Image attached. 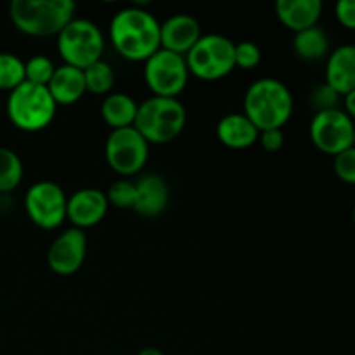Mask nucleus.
<instances>
[{
    "label": "nucleus",
    "instance_id": "f257e3e1",
    "mask_svg": "<svg viewBox=\"0 0 355 355\" xmlns=\"http://www.w3.org/2000/svg\"><path fill=\"white\" fill-rule=\"evenodd\" d=\"M159 21L142 7L120 9L110 23V40L121 58L144 62L155 54L159 44Z\"/></svg>",
    "mask_w": 355,
    "mask_h": 355
},
{
    "label": "nucleus",
    "instance_id": "f03ea898",
    "mask_svg": "<svg viewBox=\"0 0 355 355\" xmlns=\"http://www.w3.org/2000/svg\"><path fill=\"white\" fill-rule=\"evenodd\" d=\"M293 96L286 83L277 78H259L246 89L243 113L259 128H283L293 114Z\"/></svg>",
    "mask_w": 355,
    "mask_h": 355
},
{
    "label": "nucleus",
    "instance_id": "7ed1b4c3",
    "mask_svg": "<svg viewBox=\"0 0 355 355\" xmlns=\"http://www.w3.org/2000/svg\"><path fill=\"white\" fill-rule=\"evenodd\" d=\"M71 0H12L9 17L17 31L28 37H58L75 17Z\"/></svg>",
    "mask_w": 355,
    "mask_h": 355
},
{
    "label": "nucleus",
    "instance_id": "20e7f679",
    "mask_svg": "<svg viewBox=\"0 0 355 355\" xmlns=\"http://www.w3.org/2000/svg\"><path fill=\"white\" fill-rule=\"evenodd\" d=\"M187 111L175 97H149L139 104L134 127L148 144H168L182 134Z\"/></svg>",
    "mask_w": 355,
    "mask_h": 355
},
{
    "label": "nucleus",
    "instance_id": "39448f33",
    "mask_svg": "<svg viewBox=\"0 0 355 355\" xmlns=\"http://www.w3.org/2000/svg\"><path fill=\"white\" fill-rule=\"evenodd\" d=\"M10 123L23 132H38L54 121L58 104L52 99L47 87L23 82L9 92L6 104Z\"/></svg>",
    "mask_w": 355,
    "mask_h": 355
},
{
    "label": "nucleus",
    "instance_id": "423d86ee",
    "mask_svg": "<svg viewBox=\"0 0 355 355\" xmlns=\"http://www.w3.org/2000/svg\"><path fill=\"white\" fill-rule=\"evenodd\" d=\"M58 52L62 64L85 69L103 59L104 35L94 21L73 17L58 35Z\"/></svg>",
    "mask_w": 355,
    "mask_h": 355
},
{
    "label": "nucleus",
    "instance_id": "0eeeda50",
    "mask_svg": "<svg viewBox=\"0 0 355 355\" xmlns=\"http://www.w3.org/2000/svg\"><path fill=\"white\" fill-rule=\"evenodd\" d=\"M191 75L214 82L227 76L236 68L234 42L218 33L201 35L193 49L186 54Z\"/></svg>",
    "mask_w": 355,
    "mask_h": 355
},
{
    "label": "nucleus",
    "instance_id": "6e6552de",
    "mask_svg": "<svg viewBox=\"0 0 355 355\" xmlns=\"http://www.w3.org/2000/svg\"><path fill=\"white\" fill-rule=\"evenodd\" d=\"M189 68L186 55L158 49L144 61V82L153 96L179 97L189 82Z\"/></svg>",
    "mask_w": 355,
    "mask_h": 355
},
{
    "label": "nucleus",
    "instance_id": "1a4fd4ad",
    "mask_svg": "<svg viewBox=\"0 0 355 355\" xmlns=\"http://www.w3.org/2000/svg\"><path fill=\"white\" fill-rule=\"evenodd\" d=\"M107 165L121 177L141 172L149 158V144L135 127L111 130L104 146Z\"/></svg>",
    "mask_w": 355,
    "mask_h": 355
},
{
    "label": "nucleus",
    "instance_id": "9d476101",
    "mask_svg": "<svg viewBox=\"0 0 355 355\" xmlns=\"http://www.w3.org/2000/svg\"><path fill=\"white\" fill-rule=\"evenodd\" d=\"M68 196L59 184L52 180H38L28 187L24 194V210L37 227L54 231L66 220Z\"/></svg>",
    "mask_w": 355,
    "mask_h": 355
},
{
    "label": "nucleus",
    "instance_id": "9b49d317",
    "mask_svg": "<svg viewBox=\"0 0 355 355\" xmlns=\"http://www.w3.org/2000/svg\"><path fill=\"white\" fill-rule=\"evenodd\" d=\"M354 127L355 121L352 118L342 107H336L314 113L309 125V135L319 151L335 158L345 149L352 148Z\"/></svg>",
    "mask_w": 355,
    "mask_h": 355
},
{
    "label": "nucleus",
    "instance_id": "f8f14e48",
    "mask_svg": "<svg viewBox=\"0 0 355 355\" xmlns=\"http://www.w3.org/2000/svg\"><path fill=\"white\" fill-rule=\"evenodd\" d=\"M87 257V236L82 229L62 231L47 250V266L58 276H71L82 269Z\"/></svg>",
    "mask_w": 355,
    "mask_h": 355
},
{
    "label": "nucleus",
    "instance_id": "ddd939ff",
    "mask_svg": "<svg viewBox=\"0 0 355 355\" xmlns=\"http://www.w3.org/2000/svg\"><path fill=\"white\" fill-rule=\"evenodd\" d=\"M106 193L96 187H83L68 196L66 205V220L71 222V227L89 229L99 224L107 214Z\"/></svg>",
    "mask_w": 355,
    "mask_h": 355
},
{
    "label": "nucleus",
    "instance_id": "4468645a",
    "mask_svg": "<svg viewBox=\"0 0 355 355\" xmlns=\"http://www.w3.org/2000/svg\"><path fill=\"white\" fill-rule=\"evenodd\" d=\"M201 26L191 14H173L159 24L162 49L186 55L201 38Z\"/></svg>",
    "mask_w": 355,
    "mask_h": 355
},
{
    "label": "nucleus",
    "instance_id": "2eb2a0df",
    "mask_svg": "<svg viewBox=\"0 0 355 355\" xmlns=\"http://www.w3.org/2000/svg\"><path fill=\"white\" fill-rule=\"evenodd\" d=\"M170 189L166 180L158 173H146L135 180L134 210L142 217H158L168 207Z\"/></svg>",
    "mask_w": 355,
    "mask_h": 355
},
{
    "label": "nucleus",
    "instance_id": "dca6fc26",
    "mask_svg": "<svg viewBox=\"0 0 355 355\" xmlns=\"http://www.w3.org/2000/svg\"><path fill=\"white\" fill-rule=\"evenodd\" d=\"M326 83L340 96L355 89V45L345 44L329 52L326 58Z\"/></svg>",
    "mask_w": 355,
    "mask_h": 355
},
{
    "label": "nucleus",
    "instance_id": "f3484780",
    "mask_svg": "<svg viewBox=\"0 0 355 355\" xmlns=\"http://www.w3.org/2000/svg\"><path fill=\"white\" fill-rule=\"evenodd\" d=\"M47 90L58 106H71L78 103L87 92L83 69L68 64L58 66L49 82Z\"/></svg>",
    "mask_w": 355,
    "mask_h": 355
},
{
    "label": "nucleus",
    "instance_id": "a211bd4d",
    "mask_svg": "<svg viewBox=\"0 0 355 355\" xmlns=\"http://www.w3.org/2000/svg\"><path fill=\"white\" fill-rule=\"evenodd\" d=\"M277 19L288 30L304 31L307 28L318 26L322 14L321 0H279L276 3Z\"/></svg>",
    "mask_w": 355,
    "mask_h": 355
},
{
    "label": "nucleus",
    "instance_id": "6ab92c4d",
    "mask_svg": "<svg viewBox=\"0 0 355 355\" xmlns=\"http://www.w3.org/2000/svg\"><path fill=\"white\" fill-rule=\"evenodd\" d=\"M259 128L245 116V113H229L217 123V137L231 149H246L259 141Z\"/></svg>",
    "mask_w": 355,
    "mask_h": 355
},
{
    "label": "nucleus",
    "instance_id": "aec40b11",
    "mask_svg": "<svg viewBox=\"0 0 355 355\" xmlns=\"http://www.w3.org/2000/svg\"><path fill=\"white\" fill-rule=\"evenodd\" d=\"M139 103L125 92L107 94L101 104V116L104 123L110 125L111 130L134 127L137 116Z\"/></svg>",
    "mask_w": 355,
    "mask_h": 355
},
{
    "label": "nucleus",
    "instance_id": "412c9836",
    "mask_svg": "<svg viewBox=\"0 0 355 355\" xmlns=\"http://www.w3.org/2000/svg\"><path fill=\"white\" fill-rule=\"evenodd\" d=\"M293 51L302 61H321L329 55V37L324 28L312 26L295 33Z\"/></svg>",
    "mask_w": 355,
    "mask_h": 355
},
{
    "label": "nucleus",
    "instance_id": "4be33fe9",
    "mask_svg": "<svg viewBox=\"0 0 355 355\" xmlns=\"http://www.w3.org/2000/svg\"><path fill=\"white\" fill-rule=\"evenodd\" d=\"M24 166L16 151L0 146V194H9L21 184Z\"/></svg>",
    "mask_w": 355,
    "mask_h": 355
},
{
    "label": "nucleus",
    "instance_id": "5701e85b",
    "mask_svg": "<svg viewBox=\"0 0 355 355\" xmlns=\"http://www.w3.org/2000/svg\"><path fill=\"white\" fill-rule=\"evenodd\" d=\"M83 76H85L87 92L96 94V96H107L113 90L114 71L111 64H107L103 59L83 69Z\"/></svg>",
    "mask_w": 355,
    "mask_h": 355
},
{
    "label": "nucleus",
    "instance_id": "b1692460",
    "mask_svg": "<svg viewBox=\"0 0 355 355\" xmlns=\"http://www.w3.org/2000/svg\"><path fill=\"white\" fill-rule=\"evenodd\" d=\"M24 80V61L12 52H0V90L12 92Z\"/></svg>",
    "mask_w": 355,
    "mask_h": 355
},
{
    "label": "nucleus",
    "instance_id": "393cba45",
    "mask_svg": "<svg viewBox=\"0 0 355 355\" xmlns=\"http://www.w3.org/2000/svg\"><path fill=\"white\" fill-rule=\"evenodd\" d=\"M55 68L58 66L54 64V61L49 55L35 54L28 61H24V80L35 83V85L47 87Z\"/></svg>",
    "mask_w": 355,
    "mask_h": 355
},
{
    "label": "nucleus",
    "instance_id": "a878e982",
    "mask_svg": "<svg viewBox=\"0 0 355 355\" xmlns=\"http://www.w3.org/2000/svg\"><path fill=\"white\" fill-rule=\"evenodd\" d=\"M107 203L110 207L121 208V210H128V208L135 207V182L128 179H120L110 186L106 193Z\"/></svg>",
    "mask_w": 355,
    "mask_h": 355
},
{
    "label": "nucleus",
    "instance_id": "bb28decb",
    "mask_svg": "<svg viewBox=\"0 0 355 355\" xmlns=\"http://www.w3.org/2000/svg\"><path fill=\"white\" fill-rule=\"evenodd\" d=\"M343 97L336 92L333 87H329L328 83L322 82L319 83L318 87H314L309 96V103H311L314 113H321V111L328 110H336L340 107V103H342Z\"/></svg>",
    "mask_w": 355,
    "mask_h": 355
},
{
    "label": "nucleus",
    "instance_id": "cd10ccee",
    "mask_svg": "<svg viewBox=\"0 0 355 355\" xmlns=\"http://www.w3.org/2000/svg\"><path fill=\"white\" fill-rule=\"evenodd\" d=\"M234 62L236 68L253 69L262 62V49L255 42L243 40L234 44Z\"/></svg>",
    "mask_w": 355,
    "mask_h": 355
},
{
    "label": "nucleus",
    "instance_id": "c85d7f7f",
    "mask_svg": "<svg viewBox=\"0 0 355 355\" xmlns=\"http://www.w3.org/2000/svg\"><path fill=\"white\" fill-rule=\"evenodd\" d=\"M333 168H335L336 177H338L342 182L355 186V148L354 146L335 156Z\"/></svg>",
    "mask_w": 355,
    "mask_h": 355
},
{
    "label": "nucleus",
    "instance_id": "c756f323",
    "mask_svg": "<svg viewBox=\"0 0 355 355\" xmlns=\"http://www.w3.org/2000/svg\"><path fill=\"white\" fill-rule=\"evenodd\" d=\"M335 16L343 28L355 31V0H340V2H336Z\"/></svg>",
    "mask_w": 355,
    "mask_h": 355
},
{
    "label": "nucleus",
    "instance_id": "7c9ffc66",
    "mask_svg": "<svg viewBox=\"0 0 355 355\" xmlns=\"http://www.w3.org/2000/svg\"><path fill=\"white\" fill-rule=\"evenodd\" d=\"M259 141L266 151L277 153L284 146L283 128H269V130H262L259 135Z\"/></svg>",
    "mask_w": 355,
    "mask_h": 355
},
{
    "label": "nucleus",
    "instance_id": "2f4dec72",
    "mask_svg": "<svg viewBox=\"0 0 355 355\" xmlns=\"http://www.w3.org/2000/svg\"><path fill=\"white\" fill-rule=\"evenodd\" d=\"M342 101H343V111H345V113L355 121V89L352 92L347 94V96H343Z\"/></svg>",
    "mask_w": 355,
    "mask_h": 355
},
{
    "label": "nucleus",
    "instance_id": "473e14b6",
    "mask_svg": "<svg viewBox=\"0 0 355 355\" xmlns=\"http://www.w3.org/2000/svg\"><path fill=\"white\" fill-rule=\"evenodd\" d=\"M137 355H166L163 350H159L158 347H144L142 350H139Z\"/></svg>",
    "mask_w": 355,
    "mask_h": 355
},
{
    "label": "nucleus",
    "instance_id": "72a5a7b5",
    "mask_svg": "<svg viewBox=\"0 0 355 355\" xmlns=\"http://www.w3.org/2000/svg\"><path fill=\"white\" fill-rule=\"evenodd\" d=\"M352 218H354V224H355V205H354V210H352Z\"/></svg>",
    "mask_w": 355,
    "mask_h": 355
},
{
    "label": "nucleus",
    "instance_id": "f704fd0d",
    "mask_svg": "<svg viewBox=\"0 0 355 355\" xmlns=\"http://www.w3.org/2000/svg\"><path fill=\"white\" fill-rule=\"evenodd\" d=\"M352 146L355 148V127H354V144Z\"/></svg>",
    "mask_w": 355,
    "mask_h": 355
},
{
    "label": "nucleus",
    "instance_id": "c9c22d12",
    "mask_svg": "<svg viewBox=\"0 0 355 355\" xmlns=\"http://www.w3.org/2000/svg\"><path fill=\"white\" fill-rule=\"evenodd\" d=\"M177 355H187V354H177Z\"/></svg>",
    "mask_w": 355,
    "mask_h": 355
}]
</instances>
